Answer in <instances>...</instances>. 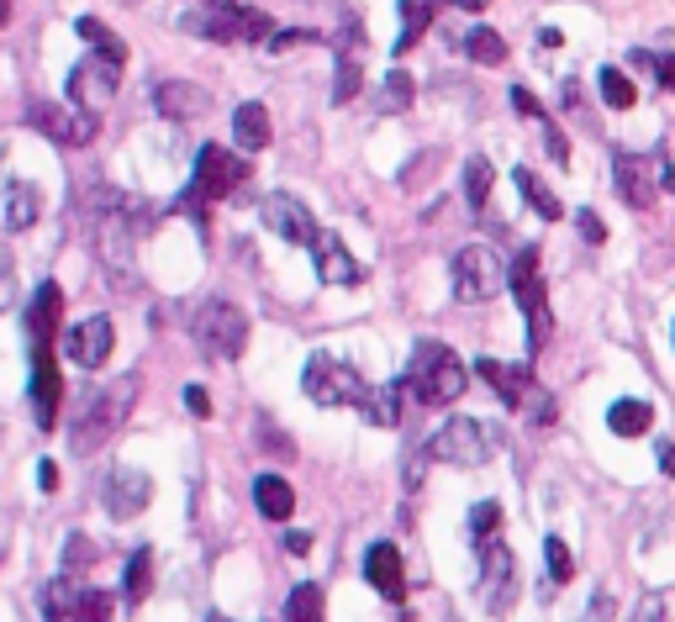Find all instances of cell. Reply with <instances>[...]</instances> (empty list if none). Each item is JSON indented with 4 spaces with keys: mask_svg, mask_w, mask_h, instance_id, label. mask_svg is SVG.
Returning a JSON list of instances; mask_svg holds the SVG:
<instances>
[{
    "mask_svg": "<svg viewBox=\"0 0 675 622\" xmlns=\"http://www.w3.org/2000/svg\"><path fill=\"white\" fill-rule=\"evenodd\" d=\"M512 180H517V191H523V201H528V206H533L538 216H544V222H559V216H565V206H559V195L549 191V185H544V180H538L533 169H517Z\"/></svg>",
    "mask_w": 675,
    "mask_h": 622,
    "instance_id": "f1b7e54d",
    "label": "cell"
},
{
    "mask_svg": "<svg viewBox=\"0 0 675 622\" xmlns=\"http://www.w3.org/2000/svg\"><path fill=\"white\" fill-rule=\"evenodd\" d=\"M576 227H580V238L586 243H607V227H602V216L597 212H576Z\"/></svg>",
    "mask_w": 675,
    "mask_h": 622,
    "instance_id": "7dc6e473",
    "label": "cell"
},
{
    "mask_svg": "<svg viewBox=\"0 0 675 622\" xmlns=\"http://www.w3.org/2000/svg\"><path fill=\"white\" fill-rule=\"evenodd\" d=\"M58 311H64V290L43 280L38 296H32V307H26V333H32V348H49L53 333H58Z\"/></svg>",
    "mask_w": 675,
    "mask_h": 622,
    "instance_id": "7402d4cb",
    "label": "cell"
},
{
    "mask_svg": "<svg viewBox=\"0 0 675 622\" xmlns=\"http://www.w3.org/2000/svg\"><path fill=\"white\" fill-rule=\"evenodd\" d=\"M312 254H317V280L322 286H360L364 280V269L349 259V248L338 243V233H317Z\"/></svg>",
    "mask_w": 675,
    "mask_h": 622,
    "instance_id": "ffe728a7",
    "label": "cell"
},
{
    "mask_svg": "<svg viewBox=\"0 0 675 622\" xmlns=\"http://www.w3.org/2000/svg\"><path fill=\"white\" fill-rule=\"evenodd\" d=\"M496 527H502V506L496 502H481L475 506V512H470V533H475V538H496Z\"/></svg>",
    "mask_w": 675,
    "mask_h": 622,
    "instance_id": "60d3db41",
    "label": "cell"
},
{
    "mask_svg": "<svg viewBox=\"0 0 675 622\" xmlns=\"http://www.w3.org/2000/svg\"><path fill=\"white\" fill-rule=\"evenodd\" d=\"M254 506L265 512L269 523H286L290 512H296V491H290L286 475H259L254 480Z\"/></svg>",
    "mask_w": 675,
    "mask_h": 622,
    "instance_id": "484cf974",
    "label": "cell"
},
{
    "mask_svg": "<svg viewBox=\"0 0 675 622\" xmlns=\"http://www.w3.org/2000/svg\"><path fill=\"white\" fill-rule=\"evenodd\" d=\"M286 549L290 554H307V549H312V538H307V533H286Z\"/></svg>",
    "mask_w": 675,
    "mask_h": 622,
    "instance_id": "11a10c76",
    "label": "cell"
},
{
    "mask_svg": "<svg viewBox=\"0 0 675 622\" xmlns=\"http://www.w3.org/2000/svg\"><path fill=\"white\" fill-rule=\"evenodd\" d=\"M259 432H265V438H259V443H265L269 454H280V459H286V454H290V443H286V432L275 428V422H259Z\"/></svg>",
    "mask_w": 675,
    "mask_h": 622,
    "instance_id": "c3c4849f",
    "label": "cell"
},
{
    "mask_svg": "<svg viewBox=\"0 0 675 622\" xmlns=\"http://www.w3.org/2000/svg\"><path fill=\"white\" fill-rule=\"evenodd\" d=\"M597 85H602V100L612 106V111H633L639 90H633V79H628L623 69H612V64H607V69L597 74Z\"/></svg>",
    "mask_w": 675,
    "mask_h": 622,
    "instance_id": "8d00e7d4",
    "label": "cell"
},
{
    "mask_svg": "<svg viewBox=\"0 0 675 622\" xmlns=\"http://www.w3.org/2000/svg\"><path fill=\"white\" fill-rule=\"evenodd\" d=\"M38 212H43V195H38V185L17 180V185L6 191V227H11V233H26V227L38 222Z\"/></svg>",
    "mask_w": 675,
    "mask_h": 622,
    "instance_id": "83f0119b",
    "label": "cell"
},
{
    "mask_svg": "<svg viewBox=\"0 0 675 622\" xmlns=\"http://www.w3.org/2000/svg\"><path fill=\"white\" fill-rule=\"evenodd\" d=\"M269 111L259 106V100H243L238 111H233V143L243 148V153H259V148H269Z\"/></svg>",
    "mask_w": 675,
    "mask_h": 622,
    "instance_id": "cb8c5ba5",
    "label": "cell"
},
{
    "mask_svg": "<svg viewBox=\"0 0 675 622\" xmlns=\"http://www.w3.org/2000/svg\"><path fill=\"white\" fill-rule=\"evenodd\" d=\"M286 622H322V586H296L286 597Z\"/></svg>",
    "mask_w": 675,
    "mask_h": 622,
    "instance_id": "74e56055",
    "label": "cell"
},
{
    "mask_svg": "<svg viewBox=\"0 0 675 622\" xmlns=\"http://www.w3.org/2000/svg\"><path fill=\"white\" fill-rule=\"evenodd\" d=\"M660 185H665V191H675V164L660 169Z\"/></svg>",
    "mask_w": 675,
    "mask_h": 622,
    "instance_id": "9f6ffc18",
    "label": "cell"
},
{
    "mask_svg": "<svg viewBox=\"0 0 675 622\" xmlns=\"http://www.w3.org/2000/svg\"><path fill=\"white\" fill-rule=\"evenodd\" d=\"M428 26H433V0H401V37H396V53L417 49Z\"/></svg>",
    "mask_w": 675,
    "mask_h": 622,
    "instance_id": "f546056e",
    "label": "cell"
},
{
    "mask_svg": "<svg viewBox=\"0 0 675 622\" xmlns=\"http://www.w3.org/2000/svg\"><path fill=\"white\" fill-rule=\"evenodd\" d=\"M191 337L206 360H238L248 343V317L233 301H201L191 317Z\"/></svg>",
    "mask_w": 675,
    "mask_h": 622,
    "instance_id": "5b68a950",
    "label": "cell"
},
{
    "mask_svg": "<svg viewBox=\"0 0 675 622\" xmlns=\"http://www.w3.org/2000/svg\"><path fill=\"white\" fill-rule=\"evenodd\" d=\"M475 375H481L496 396H502L512 411H523V401H528V390H533V369L528 364H496V360H481L475 364Z\"/></svg>",
    "mask_w": 675,
    "mask_h": 622,
    "instance_id": "44dd1931",
    "label": "cell"
},
{
    "mask_svg": "<svg viewBox=\"0 0 675 622\" xmlns=\"http://www.w3.org/2000/svg\"><path fill=\"white\" fill-rule=\"evenodd\" d=\"M17 301V269H11V254L0 248V307H11Z\"/></svg>",
    "mask_w": 675,
    "mask_h": 622,
    "instance_id": "ee69618b",
    "label": "cell"
},
{
    "mask_svg": "<svg viewBox=\"0 0 675 622\" xmlns=\"http://www.w3.org/2000/svg\"><path fill=\"white\" fill-rule=\"evenodd\" d=\"M607 428H612V438H644V432L654 428V407L650 401H612V411H607Z\"/></svg>",
    "mask_w": 675,
    "mask_h": 622,
    "instance_id": "4316f807",
    "label": "cell"
},
{
    "mask_svg": "<svg viewBox=\"0 0 675 622\" xmlns=\"http://www.w3.org/2000/svg\"><path fill=\"white\" fill-rule=\"evenodd\" d=\"M512 106H517L523 117H533V121H549V117H544V106L533 100V90H528V85H512Z\"/></svg>",
    "mask_w": 675,
    "mask_h": 622,
    "instance_id": "bcb514c9",
    "label": "cell"
},
{
    "mask_svg": "<svg viewBox=\"0 0 675 622\" xmlns=\"http://www.w3.org/2000/svg\"><path fill=\"white\" fill-rule=\"evenodd\" d=\"M660 159L654 153H612V180H618V195H623L633 212H650L654 206V180H660Z\"/></svg>",
    "mask_w": 675,
    "mask_h": 622,
    "instance_id": "8fae6325",
    "label": "cell"
},
{
    "mask_svg": "<svg viewBox=\"0 0 675 622\" xmlns=\"http://www.w3.org/2000/svg\"><path fill=\"white\" fill-rule=\"evenodd\" d=\"M26 121H32L43 138H53V143H64V148L96 143V132H100L96 111H85V106L64 111V106H53V100H32V106H26Z\"/></svg>",
    "mask_w": 675,
    "mask_h": 622,
    "instance_id": "ba28073f",
    "label": "cell"
},
{
    "mask_svg": "<svg viewBox=\"0 0 675 622\" xmlns=\"http://www.w3.org/2000/svg\"><path fill=\"white\" fill-rule=\"evenodd\" d=\"M301 43H322V32H312V26H290V32H275V37H269V49H301Z\"/></svg>",
    "mask_w": 675,
    "mask_h": 622,
    "instance_id": "b9f144b4",
    "label": "cell"
},
{
    "mask_svg": "<svg viewBox=\"0 0 675 622\" xmlns=\"http://www.w3.org/2000/svg\"><path fill=\"white\" fill-rule=\"evenodd\" d=\"M153 502V480L143 475V470H111L106 475V512L117 517V523H127V517H138L143 506Z\"/></svg>",
    "mask_w": 675,
    "mask_h": 622,
    "instance_id": "2e32d148",
    "label": "cell"
},
{
    "mask_svg": "<svg viewBox=\"0 0 675 622\" xmlns=\"http://www.w3.org/2000/svg\"><path fill=\"white\" fill-rule=\"evenodd\" d=\"M544 148H549L555 164H570V143H565V132H559L555 121H544Z\"/></svg>",
    "mask_w": 675,
    "mask_h": 622,
    "instance_id": "7bdbcfd3",
    "label": "cell"
},
{
    "mask_svg": "<svg viewBox=\"0 0 675 622\" xmlns=\"http://www.w3.org/2000/svg\"><path fill=\"white\" fill-rule=\"evenodd\" d=\"M464 53H470L475 64H485V69H496V64H506V43H502V32H491V26H475V32H464Z\"/></svg>",
    "mask_w": 675,
    "mask_h": 622,
    "instance_id": "e575fe53",
    "label": "cell"
},
{
    "mask_svg": "<svg viewBox=\"0 0 675 622\" xmlns=\"http://www.w3.org/2000/svg\"><path fill=\"white\" fill-rule=\"evenodd\" d=\"M401 380L396 385H364V396H360V417L364 422H375V428H396L401 422Z\"/></svg>",
    "mask_w": 675,
    "mask_h": 622,
    "instance_id": "d4e9b609",
    "label": "cell"
},
{
    "mask_svg": "<svg viewBox=\"0 0 675 622\" xmlns=\"http://www.w3.org/2000/svg\"><path fill=\"white\" fill-rule=\"evenodd\" d=\"M153 106H159L169 121H195V117H206V111H212V90H206V85H195V79H159Z\"/></svg>",
    "mask_w": 675,
    "mask_h": 622,
    "instance_id": "ac0fdd59",
    "label": "cell"
},
{
    "mask_svg": "<svg viewBox=\"0 0 675 622\" xmlns=\"http://www.w3.org/2000/svg\"><path fill=\"white\" fill-rule=\"evenodd\" d=\"M654 454H660V470H665V480H675V443H654Z\"/></svg>",
    "mask_w": 675,
    "mask_h": 622,
    "instance_id": "db71d44e",
    "label": "cell"
},
{
    "mask_svg": "<svg viewBox=\"0 0 675 622\" xmlns=\"http://www.w3.org/2000/svg\"><path fill=\"white\" fill-rule=\"evenodd\" d=\"M11 22V0H0V26Z\"/></svg>",
    "mask_w": 675,
    "mask_h": 622,
    "instance_id": "6f0895ef",
    "label": "cell"
},
{
    "mask_svg": "<svg viewBox=\"0 0 675 622\" xmlns=\"http://www.w3.org/2000/svg\"><path fill=\"white\" fill-rule=\"evenodd\" d=\"M90 565H96V544L85 533H69V544H64V575H85Z\"/></svg>",
    "mask_w": 675,
    "mask_h": 622,
    "instance_id": "f35d334b",
    "label": "cell"
},
{
    "mask_svg": "<svg viewBox=\"0 0 675 622\" xmlns=\"http://www.w3.org/2000/svg\"><path fill=\"white\" fill-rule=\"evenodd\" d=\"M74 32H79V37H85V43H90L100 58H111V64H127V43H121V37L106 22H96V17H79V22H74Z\"/></svg>",
    "mask_w": 675,
    "mask_h": 622,
    "instance_id": "1f68e13d",
    "label": "cell"
},
{
    "mask_svg": "<svg viewBox=\"0 0 675 622\" xmlns=\"http://www.w3.org/2000/svg\"><path fill=\"white\" fill-rule=\"evenodd\" d=\"M148 591H153V554L138 549L127 559V575H121V601L138 607V601H148Z\"/></svg>",
    "mask_w": 675,
    "mask_h": 622,
    "instance_id": "4dcf8cb0",
    "label": "cell"
},
{
    "mask_svg": "<svg viewBox=\"0 0 675 622\" xmlns=\"http://www.w3.org/2000/svg\"><path fill=\"white\" fill-rule=\"evenodd\" d=\"M117 79H121V64H111V58H85L79 69L69 74V100L74 106H85V111H100L106 100L117 96Z\"/></svg>",
    "mask_w": 675,
    "mask_h": 622,
    "instance_id": "9a60e30c",
    "label": "cell"
},
{
    "mask_svg": "<svg viewBox=\"0 0 675 622\" xmlns=\"http://www.w3.org/2000/svg\"><path fill=\"white\" fill-rule=\"evenodd\" d=\"M633 622H665V601L644 597V601H639V612H633Z\"/></svg>",
    "mask_w": 675,
    "mask_h": 622,
    "instance_id": "f907efd6",
    "label": "cell"
},
{
    "mask_svg": "<svg viewBox=\"0 0 675 622\" xmlns=\"http://www.w3.org/2000/svg\"><path fill=\"white\" fill-rule=\"evenodd\" d=\"M454 296L459 301H470V307H481V301H491V296H502L506 286V264L496 248H485V243H464L454 254Z\"/></svg>",
    "mask_w": 675,
    "mask_h": 622,
    "instance_id": "8992f818",
    "label": "cell"
},
{
    "mask_svg": "<svg viewBox=\"0 0 675 622\" xmlns=\"http://www.w3.org/2000/svg\"><path fill=\"white\" fill-rule=\"evenodd\" d=\"M512 597H517V559H512L506 544H491V538H485V549H481V601H485V612H506Z\"/></svg>",
    "mask_w": 675,
    "mask_h": 622,
    "instance_id": "7c38bea8",
    "label": "cell"
},
{
    "mask_svg": "<svg viewBox=\"0 0 675 622\" xmlns=\"http://www.w3.org/2000/svg\"><path fill=\"white\" fill-rule=\"evenodd\" d=\"M301 390L312 396L317 407H360L364 380L354 364L333 360V354H312V360H307V375H301Z\"/></svg>",
    "mask_w": 675,
    "mask_h": 622,
    "instance_id": "52a82bcc",
    "label": "cell"
},
{
    "mask_svg": "<svg viewBox=\"0 0 675 622\" xmlns=\"http://www.w3.org/2000/svg\"><path fill=\"white\" fill-rule=\"evenodd\" d=\"M259 216H265V227L275 233V238H286V243H301V248H312L317 238V222L312 212L296 201L290 191H269L265 201H259Z\"/></svg>",
    "mask_w": 675,
    "mask_h": 622,
    "instance_id": "4fadbf2b",
    "label": "cell"
},
{
    "mask_svg": "<svg viewBox=\"0 0 675 622\" xmlns=\"http://www.w3.org/2000/svg\"><path fill=\"white\" fill-rule=\"evenodd\" d=\"M111 348H117L111 317H85V322H74L69 333H64V354H69L79 369H100V364L111 360Z\"/></svg>",
    "mask_w": 675,
    "mask_h": 622,
    "instance_id": "5bb4252c",
    "label": "cell"
},
{
    "mask_svg": "<svg viewBox=\"0 0 675 622\" xmlns=\"http://www.w3.org/2000/svg\"><path fill=\"white\" fill-rule=\"evenodd\" d=\"M506 286L517 290V307H523V322H528V354H538L549 333H555V317H549V290L538 280V248H523L512 269H506Z\"/></svg>",
    "mask_w": 675,
    "mask_h": 622,
    "instance_id": "277c9868",
    "label": "cell"
},
{
    "mask_svg": "<svg viewBox=\"0 0 675 622\" xmlns=\"http://www.w3.org/2000/svg\"><path fill=\"white\" fill-rule=\"evenodd\" d=\"M248 6H233V0H206L201 11H185L180 26L191 37H206V43H248Z\"/></svg>",
    "mask_w": 675,
    "mask_h": 622,
    "instance_id": "9c48e42d",
    "label": "cell"
},
{
    "mask_svg": "<svg viewBox=\"0 0 675 622\" xmlns=\"http://www.w3.org/2000/svg\"><path fill=\"white\" fill-rule=\"evenodd\" d=\"M491 185H496V169H491V159H464V201L475 206V212H485V201H491Z\"/></svg>",
    "mask_w": 675,
    "mask_h": 622,
    "instance_id": "836d02e7",
    "label": "cell"
},
{
    "mask_svg": "<svg viewBox=\"0 0 675 622\" xmlns=\"http://www.w3.org/2000/svg\"><path fill=\"white\" fill-rule=\"evenodd\" d=\"M654 79H660V85H665V90H675V53H654Z\"/></svg>",
    "mask_w": 675,
    "mask_h": 622,
    "instance_id": "681fc988",
    "label": "cell"
},
{
    "mask_svg": "<svg viewBox=\"0 0 675 622\" xmlns=\"http://www.w3.org/2000/svg\"><path fill=\"white\" fill-rule=\"evenodd\" d=\"M411 96H417V79H411L407 69H390L386 79H381V96H375V106L386 111V117H396V111H407Z\"/></svg>",
    "mask_w": 675,
    "mask_h": 622,
    "instance_id": "d6a6232c",
    "label": "cell"
},
{
    "mask_svg": "<svg viewBox=\"0 0 675 622\" xmlns=\"http://www.w3.org/2000/svg\"><path fill=\"white\" fill-rule=\"evenodd\" d=\"M464 385H470V375H464V364H459V354L449 343H433V337H428V343L411 348L401 390H407L417 407H454L459 396H464Z\"/></svg>",
    "mask_w": 675,
    "mask_h": 622,
    "instance_id": "7a4b0ae2",
    "label": "cell"
},
{
    "mask_svg": "<svg viewBox=\"0 0 675 622\" xmlns=\"http://www.w3.org/2000/svg\"><path fill=\"white\" fill-rule=\"evenodd\" d=\"M185 411L191 417H212V390L206 385H185Z\"/></svg>",
    "mask_w": 675,
    "mask_h": 622,
    "instance_id": "f6af8a7d",
    "label": "cell"
},
{
    "mask_svg": "<svg viewBox=\"0 0 675 622\" xmlns=\"http://www.w3.org/2000/svg\"><path fill=\"white\" fill-rule=\"evenodd\" d=\"M607 618H612V597H607V591H597V597H591V612H586L580 622H607Z\"/></svg>",
    "mask_w": 675,
    "mask_h": 622,
    "instance_id": "816d5d0a",
    "label": "cell"
},
{
    "mask_svg": "<svg viewBox=\"0 0 675 622\" xmlns=\"http://www.w3.org/2000/svg\"><path fill=\"white\" fill-rule=\"evenodd\" d=\"M360 85H364L360 49H343V58H338V74H333V100H338V106H349V100L360 96Z\"/></svg>",
    "mask_w": 675,
    "mask_h": 622,
    "instance_id": "d590c367",
    "label": "cell"
},
{
    "mask_svg": "<svg viewBox=\"0 0 675 622\" xmlns=\"http://www.w3.org/2000/svg\"><path fill=\"white\" fill-rule=\"evenodd\" d=\"M206 622H233V618H222V612H212V618H206Z\"/></svg>",
    "mask_w": 675,
    "mask_h": 622,
    "instance_id": "680465c9",
    "label": "cell"
},
{
    "mask_svg": "<svg viewBox=\"0 0 675 622\" xmlns=\"http://www.w3.org/2000/svg\"><path fill=\"white\" fill-rule=\"evenodd\" d=\"M38 485H43V491H58V464H53V459L38 464Z\"/></svg>",
    "mask_w": 675,
    "mask_h": 622,
    "instance_id": "f5cc1de1",
    "label": "cell"
},
{
    "mask_svg": "<svg viewBox=\"0 0 675 622\" xmlns=\"http://www.w3.org/2000/svg\"><path fill=\"white\" fill-rule=\"evenodd\" d=\"M195 191H206L212 201H222V195H233L238 185H248V159L243 153H227V148L206 143L201 153H195Z\"/></svg>",
    "mask_w": 675,
    "mask_h": 622,
    "instance_id": "30bf717a",
    "label": "cell"
},
{
    "mask_svg": "<svg viewBox=\"0 0 675 622\" xmlns=\"http://www.w3.org/2000/svg\"><path fill=\"white\" fill-rule=\"evenodd\" d=\"M364 580L381 591L386 601H407V570H401V549L396 544H369L364 549Z\"/></svg>",
    "mask_w": 675,
    "mask_h": 622,
    "instance_id": "e0dca14e",
    "label": "cell"
},
{
    "mask_svg": "<svg viewBox=\"0 0 675 622\" xmlns=\"http://www.w3.org/2000/svg\"><path fill=\"white\" fill-rule=\"evenodd\" d=\"M43 618L49 622H85V586L79 575H58L43 586Z\"/></svg>",
    "mask_w": 675,
    "mask_h": 622,
    "instance_id": "603a6c76",
    "label": "cell"
},
{
    "mask_svg": "<svg viewBox=\"0 0 675 622\" xmlns=\"http://www.w3.org/2000/svg\"><path fill=\"white\" fill-rule=\"evenodd\" d=\"M496 449H502V432L475 422V417H449V422L428 438V459L459 464V470H481L485 459H496Z\"/></svg>",
    "mask_w": 675,
    "mask_h": 622,
    "instance_id": "3957f363",
    "label": "cell"
},
{
    "mask_svg": "<svg viewBox=\"0 0 675 622\" xmlns=\"http://www.w3.org/2000/svg\"><path fill=\"white\" fill-rule=\"evenodd\" d=\"M138 390H143L138 375H121V380L100 385L96 396L79 407V417H74V432H69L74 454L85 459V454H96V449H106V443L121 432V422L132 417V407H138Z\"/></svg>",
    "mask_w": 675,
    "mask_h": 622,
    "instance_id": "6da1fadb",
    "label": "cell"
},
{
    "mask_svg": "<svg viewBox=\"0 0 675 622\" xmlns=\"http://www.w3.org/2000/svg\"><path fill=\"white\" fill-rule=\"evenodd\" d=\"M58 396H64V385H58V364H53L49 348H32V417H38V428L49 432L58 422Z\"/></svg>",
    "mask_w": 675,
    "mask_h": 622,
    "instance_id": "d6986e66",
    "label": "cell"
},
{
    "mask_svg": "<svg viewBox=\"0 0 675 622\" xmlns=\"http://www.w3.org/2000/svg\"><path fill=\"white\" fill-rule=\"evenodd\" d=\"M544 559H549V580H555V586H565V580L576 575V559L565 549V538H544Z\"/></svg>",
    "mask_w": 675,
    "mask_h": 622,
    "instance_id": "ab89813d",
    "label": "cell"
}]
</instances>
